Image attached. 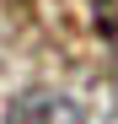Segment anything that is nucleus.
Segmentation results:
<instances>
[{"mask_svg": "<svg viewBox=\"0 0 118 124\" xmlns=\"http://www.w3.org/2000/svg\"><path fill=\"white\" fill-rule=\"evenodd\" d=\"M6 124H81V102L54 86H27L6 102Z\"/></svg>", "mask_w": 118, "mask_h": 124, "instance_id": "nucleus-1", "label": "nucleus"}]
</instances>
